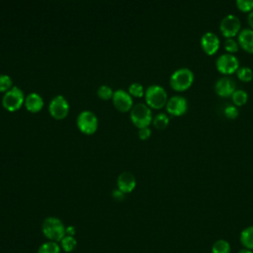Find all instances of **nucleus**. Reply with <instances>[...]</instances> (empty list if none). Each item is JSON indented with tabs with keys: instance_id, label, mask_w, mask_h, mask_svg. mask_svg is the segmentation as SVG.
I'll return each instance as SVG.
<instances>
[{
	"instance_id": "20e7f679",
	"label": "nucleus",
	"mask_w": 253,
	"mask_h": 253,
	"mask_svg": "<svg viewBox=\"0 0 253 253\" xmlns=\"http://www.w3.org/2000/svg\"><path fill=\"white\" fill-rule=\"evenodd\" d=\"M152 119L151 109L144 103H137L130 109V120L138 128L148 126Z\"/></svg>"
},
{
	"instance_id": "b1692460",
	"label": "nucleus",
	"mask_w": 253,
	"mask_h": 253,
	"mask_svg": "<svg viewBox=\"0 0 253 253\" xmlns=\"http://www.w3.org/2000/svg\"><path fill=\"white\" fill-rule=\"evenodd\" d=\"M223 47L228 53L233 54L234 52H236L238 50L239 44H238V42L236 40H234L233 38H228V39H225V41L223 42Z\"/></svg>"
},
{
	"instance_id": "39448f33",
	"label": "nucleus",
	"mask_w": 253,
	"mask_h": 253,
	"mask_svg": "<svg viewBox=\"0 0 253 253\" xmlns=\"http://www.w3.org/2000/svg\"><path fill=\"white\" fill-rule=\"evenodd\" d=\"M25 98L26 97L23 90L20 89L18 86H13L3 95L2 105L6 110L14 112L21 108V106L25 102Z\"/></svg>"
},
{
	"instance_id": "4468645a",
	"label": "nucleus",
	"mask_w": 253,
	"mask_h": 253,
	"mask_svg": "<svg viewBox=\"0 0 253 253\" xmlns=\"http://www.w3.org/2000/svg\"><path fill=\"white\" fill-rule=\"evenodd\" d=\"M135 185H136V180L132 173L128 171H124L119 175L118 189H120L125 194L131 192L134 189Z\"/></svg>"
},
{
	"instance_id": "7ed1b4c3",
	"label": "nucleus",
	"mask_w": 253,
	"mask_h": 253,
	"mask_svg": "<svg viewBox=\"0 0 253 253\" xmlns=\"http://www.w3.org/2000/svg\"><path fill=\"white\" fill-rule=\"evenodd\" d=\"M144 98L146 105L153 109H161L166 105L168 100L166 90L158 84L149 85L144 91Z\"/></svg>"
},
{
	"instance_id": "f8f14e48",
	"label": "nucleus",
	"mask_w": 253,
	"mask_h": 253,
	"mask_svg": "<svg viewBox=\"0 0 253 253\" xmlns=\"http://www.w3.org/2000/svg\"><path fill=\"white\" fill-rule=\"evenodd\" d=\"M113 104L121 112H126L132 108L131 95L124 89H117L113 94Z\"/></svg>"
},
{
	"instance_id": "4be33fe9",
	"label": "nucleus",
	"mask_w": 253,
	"mask_h": 253,
	"mask_svg": "<svg viewBox=\"0 0 253 253\" xmlns=\"http://www.w3.org/2000/svg\"><path fill=\"white\" fill-rule=\"evenodd\" d=\"M60 246L65 252H72L77 246V241L74 236L65 235L60 241Z\"/></svg>"
},
{
	"instance_id": "f03ea898",
	"label": "nucleus",
	"mask_w": 253,
	"mask_h": 253,
	"mask_svg": "<svg viewBox=\"0 0 253 253\" xmlns=\"http://www.w3.org/2000/svg\"><path fill=\"white\" fill-rule=\"evenodd\" d=\"M42 230L43 235L49 239V241H61V239L66 235V227L63 222L55 216L46 217L42 222Z\"/></svg>"
},
{
	"instance_id": "dca6fc26",
	"label": "nucleus",
	"mask_w": 253,
	"mask_h": 253,
	"mask_svg": "<svg viewBox=\"0 0 253 253\" xmlns=\"http://www.w3.org/2000/svg\"><path fill=\"white\" fill-rule=\"evenodd\" d=\"M24 104L28 111H30L32 113H37L42 108L43 99L39 93L32 92V93L28 94V96L25 98Z\"/></svg>"
},
{
	"instance_id": "cd10ccee",
	"label": "nucleus",
	"mask_w": 253,
	"mask_h": 253,
	"mask_svg": "<svg viewBox=\"0 0 253 253\" xmlns=\"http://www.w3.org/2000/svg\"><path fill=\"white\" fill-rule=\"evenodd\" d=\"M235 4L241 12L253 11V0H236Z\"/></svg>"
},
{
	"instance_id": "a211bd4d",
	"label": "nucleus",
	"mask_w": 253,
	"mask_h": 253,
	"mask_svg": "<svg viewBox=\"0 0 253 253\" xmlns=\"http://www.w3.org/2000/svg\"><path fill=\"white\" fill-rule=\"evenodd\" d=\"M231 100L234 104V106L239 107L243 106L248 101V93L243 89H236L233 94L231 95Z\"/></svg>"
},
{
	"instance_id": "c756f323",
	"label": "nucleus",
	"mask_w": 253,
	"mask_h": 253,
	"mask_svg": "<svg viewBox=\"0 0 253 253\" xmlns=\"http://www.w3.org/2000/svg\"><path fill=\"white\" fill-rule=\"evenodd\" d=\"M150 134H151V129L148 126L138 128V136H139V138L146 139V138H148L150 136Z\"/></svg>"
},
{
	"instance_id": "473e14b6",
	"label": "nucleus",
	"mask_w": 253,
	"mask_h": 253,
	"mask_svg": "<svg viewBox=\"0 0 253 253\" xmlns=\"http://www.w3.org/2000/svg\"><path fill=\"white\" fill-rule=\"evenodd\" d=\"M247 21H248V24L249 26L251 27V29L253 30V11H251L247 17Z\"/></svg>"
},
{
	"instance_id": "a878e982",
	"label": "nucleus",
	"mask_w": 253,
	"mask_h": 253,
	"mask_svg": "<svg viewBox=\"0 0 253 253\" xmlns=\"http://www.w3.org/2000/svg\"><path fill=\"white\" fill-rule=\"evenodd\" d=\"M128 93L135 97H141L142 95H144L143 86L138 82H132L128 86Z\"/></svg>"
},
{
	"instance_id": "9b49d317",
	"label": "nucleus",
	"mask_w": 253,
	"mask_h": 253,
	"mask_svg": "<svg viewBox=\"0 0 253 253\" xmlns=\"http://www.w3.org/2000/svg\"><path fill=\"white\" fill-rule=\"evenodd\" d=\"M200 44H201L202 49L207 54L212 55L218 50L220 41L216 34H214L212 32H207L201 37Z\"/></svg>"
},
{
	"instance_id": "2eb2a0df",
	"label": "nucleus",
	"mask_w": 253,
	"mask_h": 253,
	"mask_svg": "<svg viewBox=\"0 0 253 253\" xmlns=\"http://www.w3.org/2000/svg\"><path fill=\"white\" fill-rule=\"evenodd\" d=\"M237 42L245 51L253 53V30L251 28L242 29L237 35Z\"/></svg>"
},
{
	"instance_id": "5701e85b",
	"label": "nucleus",
	"mask_w": 253,
	"mask_h": 253,
	"mask_svg": "<svg viewBox=\"0 0 253 253\" xmlns=\"http://www.w3.org/2000/svg\"><path fill=\"white\" fill-rule=\"evenodd\" d=\"M237 78L243 82H249L253 79V70L248 66H241L236 71Z\"/></svg>"
},
{
	"instance_id": "1a4fd4ad",
	"label": "nucleus",
	"mask_w": 253,
	"mask_h": 253,
	"mask_svg": "<svg viewBox=\"0 0 253 253\" xmlns=\"http://www.w3.org/2000/svg\"><path fill=\"white\" fill-rule=\"evenodd\" d=\"M49 114L57 119L61 120L65 118L69 112V103L62 95H55L48 104Z\"/></svg>"
},
{
	"instance_id": "f3484780",
	"label": "nucleus",
	"mask_w": 253,
	"mask_h": 253,
	"mask_svg": "<svg viewBox=\"0 0 253 253\" xmlns=\"http://www.w3.org/2000/svg\"><path fill=\"white\" fill-rule=\"evenodd\" d=\"M239 239L244 248L253 251V225L245 227L240 232Z\"/></svg>"
},
{
	"instance_id": "ddd939ff",
	"label": "nucleus",
	"mask_w": 253,
	"mask_h": 253,
	"mask_svg": "<svg viewBox=\"0 0 253 253\" xmlns=\"http://www.w3.org/2000/svg\"><path fill=\"white\" fill-rule=\"evenodd\" d=\"M213 88H214V92L219 97L228 98V97H231L233 92L236 90V85L231 78L227 76H222L215 81Z\"/></svg>"
},
{
	"instance_id": "c85d7f7f",
	"label": "nucleus",
	"mask_w": 253,
	"mask_h": 253,
	"mask_svg": "<svg viewBox=\"0 0 253 253\" xmlns=\"http://www.w3.org/2000/svg\"><path fill=\"white\" fill-rule=\"evenodd\" d=\"M223 114H224V116L227 119L233 120V119H235L238 116L239 112H238V109H237L236 106H234V105H227L224 108V110H223Z\"/></svg>"
},
{
	"instance_id": "7c9ffc66",
	"label": "nucleus",
	"mask_w": 253,
	"mask_h": 253,
	"mask_svg": "<svg viewBox=\"0 0 253 253\" xmlns=\"http://www.w3.org/2000/svg\"><path fill=\"white\" fill-rule=\"evenodd\" d=\"M112 196L116 200H123L125 198V193L122 192L120 189H115L112 191Z\"/></svg>"
},
{
	"instance_id": "412c9836",
	"label": "nucleus",
	"mask_w": 253,
	"mask_h": 253,
	"mask_svg": "<svg viewBox=\"0 0 253 253\" xmlns=\"http://www.w3.org/2000/svg\"><path fill=\"white\" fill-rule=\"evenodd\" d=\"M38 253H60V246L57 242L47 241L39 247Z\"/></svg>"
},
{
	"instance_id": "2f4dec72",
	"label": "nucleus",
	"mask_w": 253,
	"mask_h": 253,
	"mask_svg": "<svg viewBox=\"0 0 253 253\" xmlns=\"http://www.w3.org/2000/svg\"><path fill=\"white\" fill-rule=\"evenodd\" d=\"M74 234H75V228H74V226H72V225L67 226V227H66V235H71V236H73Z\"/></svg>"
},
{
	"instance_id": "6ab92c4d",
	"label": "nucleus",
	"mask_w": 253,
	"mask_h": 253,
	"mask_svg": "<svg viewBox=\"0 0 253 253\" xmlns=\"http://www.w3.org/2000/svg\"><path fill=\"white\" fill-rule=\"evenodd\" d=\"M230 244L225 239H218L211 246V253H230Z\"/></svg>"
},
{
	"instance_id": "423d86ee",
	"label": "nucleus",
	"mask_w": 253,
	"mask_h": 253,
	"mask_svg": "<svg viewBox=\"0 0 253 253\" xmlns=\"http://www.w3.org/2000/svg\"><path fill=\"white\" fill-rule=\"evenodd\" d=\"M215 68L224 75H229L237 71L239 68V60L232 53H222L215 59Z\"/></svg>"
},
{
	"instance_id": "72a5a7b5",
	"label": "nucleus",
	"mask_w": 253,
	"mask_h": 253,
	"mask_svg": "<svg viewBox=\"0 0 253 253\" xmlns=\"http://www.w3.org/2000/svg\"><path fill=\"white\" fill-rule=\"evenodd\" d=\"M238 253H253V251H252V250H249V249H246V248H243V249H241Z\"/></svg>"
},
{
	"instance_id": "393cba45",
	"label": "nucleus",
	"mask_w": 253,
	"mask_h": 253,
	"mask_svg": "<svg viewBox=\"0 0 253 253\" xmlns=\"http://www.w3.org/2000/svg\"><path fill=\"white\" fill-rule=\"evenodd\" d=\"M13 87L12 78L8 74H0V92H7Z\"/></svg>"
},
{
	"instance_id": "aec40b11",
	"label": "nucleus",
	"mask_w": 253,
	"mask_h": 253,
	"mask_svg": "<svg viewBox=\"0 0 253 253\" xmlns=\"http://www.w3.org/2000/svg\"><path fill=\"white\" fill-rule=\"evenodd\" d=\"M169 117L165 113H158L152 119L153 126L158 129H163L169 125Z\"/></svg>"
},
{
	"instance_id": "0eeeda50",
	"label": "nucleus",
	"mask_w": 253,
	"mask_h": 253,
	"mask_svg": "<svg viewBox=\"0 0 253 253\" xmlns=\"http://www.w3.org/2000/svg\"><path fill=\"white\" fill-rule=\"evenodd\" d=\"M219 30L225 39L237 36L241 31V23L239 18L234 14L225 15L219 23Z\"/></svg>"
},
{
	"instance_id": "bb28decb",
	"label": "nucleus",
	"mask_w": 253,
	"mask_h": 253,
	"mask_svg": "<svg viewBox=\"0 0 253 253\" xmlns=\"http://www.w3.org/2000/svg\"><path fill=\"white\" fill-rule=\"evenodd\" d=\"M97 94L100 98L102 99H110L113 97V94H114V91L113 89L109 86V85H101L98 90H97Z\"/></svg>"
},
{
	"instance_id": "6e6552de",
	"label": "nucleus",
	"mask_w": 253,
	"mask_h": 253,
	"mask_svg": "<svg viewBox=\"0 0 253 253\" xmlns=\"http://www.w3.org/2000/svg\"><path fill=\"white\" fill-rule=\"evenodd\" d=\"M76 123L79 129L86 134H91L95 132L98 127L97 116L89 110L80 112L77 116Z\"/></svg>"
},
{
	"instance_id": "9d476101",
	"label": "nucleus",
	"mask_w": 253,
	"mask_h": 253,
	"mask_svg": "<svg viewBox=\"0 0 253 253\" xmlns=\"http://www.w3.org/2000/svg\"><path fill=\"white\" fill-rule=\"evenodd\" d=\"M166 111L175 117L184 115L188 110V101L181 95H174L167 100Z\"/></svg>"
},
{
	"instance_id": "f257e3e1",
	"label": "nucleus",
	"mask_w": 253,
	"mask_h": 253,
	"mask_svg": "<svg viewBox=\"0 0 253 253\" xmlns=\"http://www.w3.org/2000/svg\"><path fill=\"white\" fill-rule=\"evenodd\" d=\"M195 79L194 72L188 67H180L173 71L169 78V84L175 91L182 92L189 89Z\"/></svg>"
}]
</instances>
